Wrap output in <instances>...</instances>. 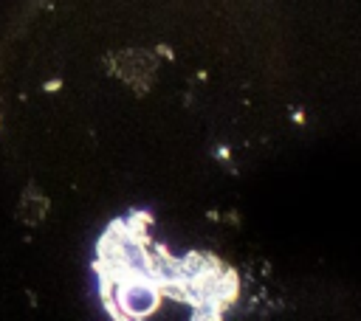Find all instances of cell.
<instances>
[{
    "label": "cell",
    "mask_w": 361,
    "mask_h": 321,
    "mask_svg": "<svg viewBox=\"0 0 361 321\" xmlns=\"http://www.w3.org/2000/svg\"><path fill=\"white\" fill-rule=\"evenodd\" d=\"M149 217L133 211L107 225L96 245L99 296L113 318H149L164 296H180L192 304L189 268L166 256L164 245H155L147 234Z\"/></svg>",
    "instance_id": "1"
}]
</instances>
